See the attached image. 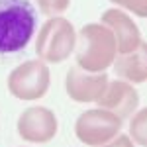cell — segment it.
Instances as JSON below:
<instances>
[{"label": "cell", "instance_id": "ba28073f", "mask_svg": "<svg viewBox=\"0 0 147 147\" xmlns=\"http://www.w3.org/2000/svg\"><path fill=\"white\" fill-rule=\"evenodd\" d=\"M96 102H98L100 108L110 110L120 120H125L137 108L139 96H137L136 88L127 80H112V82H108L106 90L100 94V98Z\"/></svg>", "mask_w": 147, "mask_h": 147}, {"label": "cell", "instance_id": "277c9868", "mask_svg": "<svg viewBox=\"0 0 147 147\" xmlns=\"http://www.w3.org/2000/svg\"><path fill=\"white\" fill-rule=\"evenodd\" d=\"M51 75L43 61H26L8 75V90L20 100H37L47 92Z\"/></svg>", "mask_w": 147, "mask_h": 147}, {"label": "cell", "instance_id": "8992f818", "mask_svg": "<svg viewBox=\"0 0 147 147\" xmlns=\"http://www.w3.org/2000/svg\"><path fill=\"white\" fill-rule=\"evenodd\" d=\"M18 134L24 141L47 143L57 134V118L49 108L35 106L24 110L18 120Z\"/></svg>", "mask_w": 147, "mask_h": 147}, {"label": "cell", "instance_id": "30bf717a", "mask_svg": "<svg viewBox=\"0 0 147 147\" xmlns=\"http://www.w3.org/2000/svg\"><path fill=\"white\" fill-rule=\"evenodd\" d=\"M114 73L125 79L127 82H145L147 80V41H141L139 45L124 55L114 59Z\"/></svg>", "mask_w": 147, "mask_h": 147}, {"label": "cell", "instance_id": "4fadbf2b", "mask_svg": "<svg viewBox=\"0 0 147 147\" xmlns=\"http://www.w3.org/2000/svg\"><path fill=\"white\" fill-rule=\"evenodd\" d=\"M112 2L124 6L125 10L134 12L139 18H147V0H112Z\"/></svg>", "mask_w": 147, "mask_h": 147}, {"label": "cell", "instance_id": "52a82bcc", "mask_svg": "<svg viewBox=\"0 0 147 147\" xmlns=\"http://www.w3.org/2000/svg\"><path fill=\"white\" fill-rule=\"evenodd\" d=\"M108 75L106 73H88L84 69L71 67L67 73V94L75 102H96L100 94L108 86Z\"/></svg>", "mask_w": 147, "mask_h": 147}, {"label": "cell", "instance_id": "7a4b0ae2", "mask_svg": "<svg viewBox=\"0 0 147 147\" xmlns=\"http://www.w3.org/2000/svg\"><path fill=\"white\" fill-rule=\"evenodd\" d=\"M118 45L112 30L104 24H86L79 34L77 63L88 73H104L116 59Z\"/></svg>", "mask_w": 147, "mask_h": 147}, {"label": "cell", "instance_id": "9c48e42d", "mask_svg": "<svg viewBox=\"0 0 147 147\" xmlns=\"http://www.w3.org/2000/svg\"><path fill=\"white\" fill-rule=\"evenodd\" d=\"M102 24L112 30L120 55L134 51V49L141 43L139 28H137L136 22H134L125 12L118 10V8H110V10H106L102 14Z\"/></svg>", "mask_w": 147, "mask_h": 147}, {"label": "cell", "instance_id": "5bb4252c", "mask_svg": "<svg viewBox=\"0 0 147 147\" xmlns=\"http://www.w3.org/2000/svg\"><path fill=\"white\" fill-rule=\"evenodd\" d=\"M96 147H134V143H131V139L127 136H116L114 139L102 143V145H96Z\"/></svg>", "mask_w": 147, "mask_h": 147}, {"label": "cell", "instance_id": "6da1fadb", "mask_svg": "<svg viewBox=\"0 0 147 147\" xmlns=\"http://www.w3.org/2000/svg\"><path fill=\"white\" fill-rule=\"evenodd\" d=\"M35 10L30 0H0V53H16L35 32Z\"/></svg>", "mask_w": 147, "mask_h": 147}, {"label": "cell", "instance_id": "5b68a950", "mask_svg": "<svg viewBox=\"0 0 147 147\" xmlns=\"http://www.w3.org/2000/svg\"><path fill=\"white\" fill-rule=\"evenodd\" d=\"M120 127H122V120L116 114L104 108H96V110H86L79 116L75 124V136L84 145L96 147L114 139Z\"/></svg>", "mask_w": 147, "mask_h": 147}, {"label": "cell", "instance_id": "7c38bea8", "mask_svg": "<svg viewBox=\"0 0 147 147\" xmlns=\"http://www.w3.org/2000/svg\"><path fill=\"white\" fill-rule=\"evenodd\" d=\"M35 2H37L41 14H45V16H59L71 4V0H35Z\"/></svg>", "mask_w": 147, "mask_h": 147}, {"label": "cell", "instance_id": "3957f363", "mask_svg": "<svg viewBox=\"0 0 147 147\" xmlns=\"http://www.w3.org/2000/svg\"><path fill=\"white\" fill-rule=\"evenodd\" d=\"M77 47V32L65 18L47 20L35 39V53L43 63H61Z\"/></svg>", "mask_w": 147, "mask_h": 147}, {"label": "cell", "instance_id": "8fae6325", "mask_svg": "<svg viewBox=\"0 0 147 147\" xmlns=\"http://www.w3.org/2000/svg\"><path fill=\"white\" fill-rule=\"evenodd\" d=\"M129 136H131V139H134L136 143L147 147V108L139 110V112L131 118Z\"/></svg>", "mask_w": 147, "mask_h": 147}]
</instances>
